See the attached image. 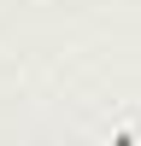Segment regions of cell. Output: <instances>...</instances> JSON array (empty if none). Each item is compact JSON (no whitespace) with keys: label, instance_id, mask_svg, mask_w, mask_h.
Listing matches in <instances>:
<instances>
[{"label":"cell","instance_id":"6da1fadb","mask_svg":"<svg viewBox=\"0 0 141 146\" xmlns=\"http://www.w3.org/2000/svg\"><path fill=\"white\" fill-rule=\"evenodd\" d=\"M106 146H141V135H129V129H124V135H112Z\"/></svg>","mask_w":141,"mask_h":146}]
</instances>
